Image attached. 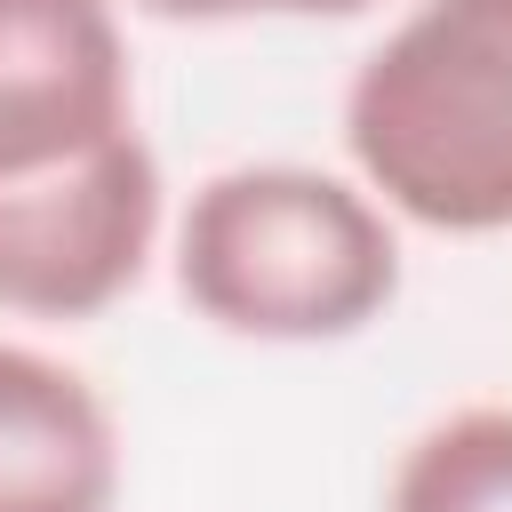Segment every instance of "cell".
<instances>
[{
    "mask_svg": "<svg viewBox=\"0 0 512 512\" xmlns=\"http://www.w3.org/2000/svg\"><path fill=\"white\" fill-rule=\"evenodd\" d=\"M384 512H512V408H456L416 432Z\"/></svg>",
    "mask_w": 512,
    "mask_h": 512,
    "instance_id": "cell-6",
    "label": "cell"
},
{
    "mask_svg": "<svg viewBox=\"0 0 512 512\" xmlns=\"http://www.w3.org/2000/svg\"><path fill=\"white\" fill-rule=\"evenodd\" d=\"M136 8L168 24H232V16H360L376 0H136Z\"/></svg>",
    "mask_w": 512,
    "mask_h": 512,
    "instance_id": "cell-7",
    "label": "cell"
},
{
    "mask_svg": "<svg viewBox=\"0 0 512 512\" xmlns=\"http://www.w3.org/2000/svg\"><path fill=\"white\" fill-rule=\"evenodd\" d=\"M128 128L112 0H0V176L56 168Z\"/></svg>",
    "mask_w": 512,
    "mask_h": 512,
    "instance_id": "cell-4",
    "label": "cell"
},
{
    "mask_svg": "<svg viewBox=\"0 0 512 512\" xmlns=\"http://www.w3.org/2000/svg\"><path fill=\"white\" fill-rule=\"evenodd\" d=\"M344 144L384 208L432 232H512V0H424L344 96Z\"/></svg>",
    "mask_w": 512,
    "mask_h": 512,
    "instance_id": "cell-2",
    "label": "cell"
},
{
    "mask_svg": "<svg viewBox=\"0 0 512 512\" xmlns=\"http://www.w3.org/2000/svg\"><path fill=\"white\" fill-rule=\"evenodd\" d=\"M160 232V160L136 128L0 176V312L88 320L136 288Z\"/></svg>",
    "mask_w": 512,
    "mask_h": 512,
    "instance_id": "cell-3",
    "label": "cell"
},
{
    "mask_svg": "<svg viewBox=\"0 0 512 512\" xmlns=\"http://www.w3.org/2000/svg\"><path fill=\"white\" fill-rule=\"evenodd\" d=\"M184 304L256 344H328L400 296V240L368 192L320 168H224L176 232Z\"/></svg>",
    "mask_w": 512,
    "mask_h": 512,
    "instance_id": "cell-1",
    "label": "cell"
},
{
    "mask_svg": "<svg viewBox=\"0 0 512 512\" xmlns=\"http://www.w3.org/2000/svg\"><path fill=\"white\" fill-rule=\"evenodd\" d=\"M120 424L104 392L32 352L0 344V512H112Z\"/></svg>",
    "mask_w": 512,
    "mask_h": 512,
    "instance_id": "cell-5",
    "label": "cell"
}]
</instances>
